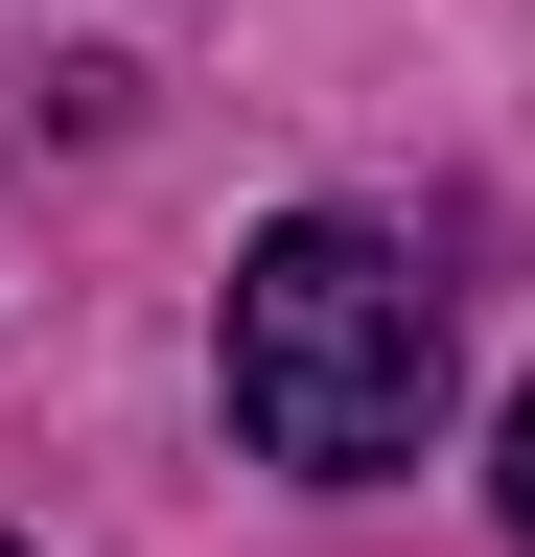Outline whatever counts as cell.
<instances>
[{"label":"cell","instance_id":"cell-2","mask_svg":"<svg viewBox=\"0 0 535 557\" xmlns=\"http://www.w3.org/2000/svg\"><path fill=\"white\" fill-rule=\"evenodd\" d=\"M489 511H512V557H535V395H512V442H489Z\"/></svg>","mask_w":535,"mask_h":557},{"label":"cell","instance_id":"cell-1","mask_svg":"<svg viewBox=\"0 0 535 557\" xmlns=\"http://www.w3.org/2000/svg\"><path fill=\"white\" fill-rule=\"evenodd\" d=\"M233 418H256V465H303V487L420 465L442 442V302H420V256H373L350 209L256 233L233 256Z\"/></svg>","mask_w":535,"mask_h":557}]
</instances>
